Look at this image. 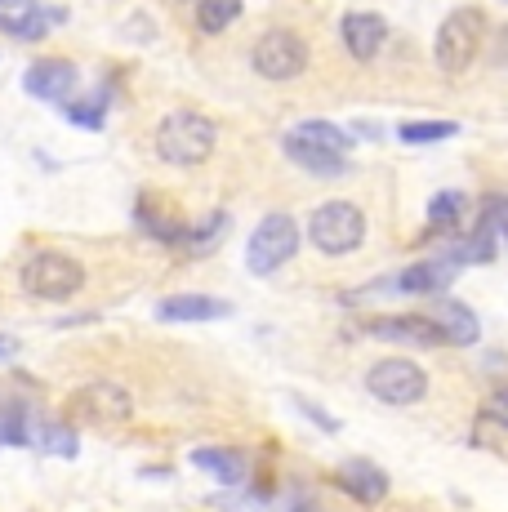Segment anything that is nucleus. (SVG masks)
I'll list each match as a JSON object with an SVG mask.
<instances>
[{"label": "nucleus", "instance_id": "f257e3e1", "mask_svg": "<svg viewBox=\"0 0 508 512\" xmlns=\"http://www.w3.org/2000/svg\"><path fill=\"white\" fill-rule=\"evenodd\" d=\"M214 152V125L201 112H170L156 125V156L165 165H201Z\"/></svg>", "mask_w": 508, "mask_h": 512}, {"label": "nucleus", "instance_id": "f03ea898", "mask_svg": "<svg viewBox=\"0 0 508 512\" xmlns=\"http://www.w3.org/2000/svg\"><path fill=\"white\" fill-rule=\"evenodd\" d=\"M482 32H486V14L473 5H459L451 14L442 18V27H437V41H433V58L442 72H468L477 58V45H482Z\"/></svg>", "mask_w": 508, "mask_h": 512}, {"label": "nucleus", "instance_id": "7ed1b4c3", "mask_svg": "<svg viewBox=\"0 0 508 512\" xmlns=\"http://www.w3.org/2000/svg\"><path fill=\"white\" fill-rule=\"evenodd\" d=\"M308 241L321 254H353L366 241V214L353 201H326L312 210L308 219Z\"/></svg>", "mask_w": 508, "mask_h": 512}, {"label": "nucleus", "instance_id": "20e7f679", "mask_svg": "<svg viewBox=\"0 0 508 512\" xmlns=\"http://www.w3.org/2000/svg\"><path fill=\"white\" fill-rule=\"evenodd\" d=\"M299 250V223L290 214H268L246 241V268L254 277H272L281 263H290Z\"/></svg>", "mask_w": 508, "mask_h": 512}, {"label": "nucleus", "instance_id": "39448f33", "mask_svg": "<svg viewBox=\"0 0 508 512\" xmlns=\"http://www.w3.org/2000/svg\"><path fill=\"white\" fill-rule=\"evenodd\" d=\"M81 285H85V268L72 259V254L41 250V254H32V259L23 263V290L36 294V299L63 303V299H72Z\"/></svg>", "mask_w": 508, "mask_h": 512}, {"label": "nucleus", "instance_id": "423d86ee", "mask_svg": "<svg viewBox=\"0 0 508 512\" xmlns=\"http://www.w3.org/2000/svg\"><path fill=\"white\" fill-rule=\"evenodd\" d=\"M366 388H370V397L384 401V406H415L428 392V374L406 357H384L366 370Z\"/></svg>", "mask_w": 508, "mask_h": 512}, {"label": "nucleus", "instance_id": "0eeeda50", "mask_svg": "<svg viewBox=\"0 0 508 512\" xmlns=\"http://www.w3.org/2000/svg\"><path fill=\"white\" fill-rule=\"evenodd\" d=\"M250 63L263 81H295L308 67V45L299 41L295 32H286V27H272V32H263L259 41H254Z\"/></svg>", "mask_w": 508, "mask_h": 512}, {"label": "nucleus", "instance_id": "6e6552de", "mask_svg": "<svg viewBox=\"0 0 508 512\" xmlns=\"http://www.w3.org/2000/svg\"><path fill=\"white\" fill-rule=\"evenodd\" d=\"M72 415L94 419V423H125L134 415V401L121 383L99 379V383H85V388L72 397Z\"/></svg>", "mask_w": 508, "mask_h": 512}, {"label": "nucleus", "instance_id": "1a4fd4ad", "mask_svg": "<svg viewBox=\"0 0 508 512\" xmlns=\"http://www.w3.org/2000/svg\"><path fill=\"white\" fill-rule=\"evenodd\" d=\"M23 90L41 103H67V94L76 90V67L67 58H41V63L27 67Z\"/></svg>", "mask_w": 508, "mask_h": 512}, {"label": "nucleus", "instance_id": "9d476101", "mask_svg": "<svg viewBox=\"0 0 508 512\" xmlns=\"http://www.w3.org/2000/svg\"><path fill=\"white\" fill-rule=\"evenodd\" d=\"M375 339H388V343H410V348H442L446 334L433 317H379L366 326Z\"/></svg>", "mask_w": 508, "mask_h": 512}, {"label": "nucleus", "instance_id": "9b49d317", "mask_svg": "<svg viewBox=\"0 0 508 512\" xmlns=\"http://www.w3.org/2000/svg\"><path fill=\"white\" fill-rule=\"evenodd\" d=\"M335 486L344 490V495H353L357 504H384L388 472L379 464H370V459H348V464H339V472H335Z\"/></svg>", "mask_w": 508, "mask_h": 512}, {"label": "nucleus", "instance_id": "f8f14e48", "mask_svg": "<svg viewBox=\"0 0 508 512\" xmlns=\"http://www.w3.org/2000/svg\"><path fill=\"white\" fill-rule=\"evenodd\" d=\"M339 32H344V45H348V54H353L357 63H370V58H375L379 49H384V41H388V23L379 14H366V9L344 14Z\"/></svg>", "mask_w": 508, "mask_h": 512}, {"label": "nucleus", "instance_id": "ddd939ff", "mask_svg": "<svg viewBox=\"0 0 508 512\" xmlns=\"http://www.w3.org/2000/svg\"><path fill=\"white\" fill-rule=\"evenodd\" d=\"M161 321H228L232 303L228 299H210V294H170L156 303Z\"/></svg>", "mask_w": 508, "mask_h": 512}, {"label": "nucleus", "instance_id": "4468645a", "mask_svg": "<svg viewBox=\"0 0 508 512\" xmlns=\"http://www.w3.org/2000/svg\"><path fill=\"white\" fill-rule=\"evenodd\" d=\"M63 18H67L63 9H41L32 0V5H23V9H0V32L14 36V41H41L54 23H63Z\"/></svg>", "mask_w": 508, "mask_h": 512}, {"label": "nucleus", "instance_id": "2eb2a0df", "mask_svg": "<svg viewBox=\"0 0 508 512\" xmlns=\"http://www.w3.org/2000/svg\"><path fill=\"white\" fill-rule=\"evenodd\" d=\"M428 317L442 326L446 343H455V348H473L477 334H482V326H477V317H473V308H464L459 299H437Z\"/></svg>", "mask_w": 508, "mask_h": 512}, {"label": "nucleus", "instance_id": "dca6fc26", "mask_svg": "<svg viewBox=\"0 0 508 512\" xmlns=\"http://www.w3.org/2000/svg\"><path fill=\"white\" fill-rule=\"evenodd\" d=\"M286 156L299 165V170L317 174V179H339V174H348L344 152H330V147L304 143V139H295V134H286Z\"/></svg>", "mask_w": 508, "mask_h": 512}, {"label": "nucleus", "instance_id": "f3484780", "mask_svg": "<svg viewBox=\"0 0 508 512\" xmlns=\"http://www.w3.org/2000/svg\"><path fill=\"white\" fill-rule=\"evenodd\" d=\"M451 281H455V263L428 259V263H410L406 272H397L393 290H402V294H442Z\"/></svg>", "mask_w": 508, "mask_h": 512}, {"label": "nucleus", "instance_id": "a211bd4d", "mask_svg": "<svg viewBox=\"0 0 508 512\" xmlns=\"http://www.w3.org/2000/svg\"><path fill=\"white\" fill-rule=\"evenodd\" d=\"M192 464L201 472H210V477H219L223 486H241V481H246V459H241V450L201 446V450H192Z\"/></svg>", "mask_w": 508, "mask_h": 512}, {"label": "nucleus", "instance_id": "6ab92c4d", "mask_svg": "<svg viewBox=\"0 0 508 512\" xmlns=\"http://www.w3.org/2000/svg\"><path fill=\"white\" fill-rule=\"evenodd\" d=\"M437 259H446V263H491L495 259V236H491V228L477 223L473 232L451 236V245H446Z\"/></svg>", "mask_w": 508, "mask_h": 512}, {"label": "nucleus", "instance_id": "aec40b11", "mask_svg": "<svg viewBox=\"0 0 508 512\" xmlns=\"http://www.w3.org/2000/svg\"><path fill=\"white\" fill-rule=\"evenodd\" d=\"M134 219H139V228L148 232L152 241H161V245H183V241H188V228H183L179 219H170V214H161L152 201H139Z\"/></svg>", "mask_w": 508, "mask_h": 512}, {"label": "nucleus", "instance_id": "412c9836", "mask_svg": "<svg viewBox=\"0 0 508 512\" xmlns=\"http://www.w3.org/2000/svg\"><path fill=\"white\" fill-rule=\"evenodd\" d=\"M32 441L41 450H50V455H58V459H76V446H81L67 423H32Z\"/></svg>", "mask_w": 508, "mask_h": 512}, {"label": "nucleus", "instance_id": "4be33fe9", "mask_svg": "<svg viewBox=\"0 0 508 512\" xmlns=\"http://www.w3.org/2000/svg\"><path fill=\"white\" fill-rule=\"evenodd\" d=\"M241 18V0H201L197 5V27L201 32H228L232 23Z\"/></svg>", "mask_w": 508, "mask_h": 512}, {"label": "nucleus", "instance_id": "5701e85b", "mask_svg": "<svg viewBox=\"0 0 508 512\" xmlns=\"http://www.w3.org/2000/svg\"><path fill=\"white\" fill-rule=\"evenodd\" d=\"M295 139L317 143V147H330V152H348V147H353V134H344L339 125H330V121H304V125H295Z\"/></svg>", "mask_w": 508, "mask_h": 512}, {"label": "nucleus", "instance_id": "b1692460", "mask_svg": "<svg viewBox=\"0 0 508 512\" xmlns=\"http://www.w3.org/2000/svg\"><path fill=\"white\" fill-rule=\"evenodd\" d=\"M459 125L455 121H406L402 130H397V139L402 143H442V139H455Z\"/></svg>", "mask_w": 508, "mask_h": 512}, {"label": "nucleus", "instance_id": "393cba45", "mask_svg": "<svg viewBox=\"0 0 508 512\" xmlns=\"http://www.w3.org/2000/svg\"><path fill=\"white\" fill-rule=\"evenodd\" d=\"M459 210H464V196L459 192H437L433 196V205H428V232H451L455 228V219H459Z\"/></svg>", "mask_w": 508, "mask_h": 512}, {"label": "nucleus", "instance_id": "a878e982", "mask_svg": "<svg viewBox=\"0 0 508 512\" xmlns=\"http://www.w3.org/2000/svg\"><path fill=\"white\" fill-rule=\"evenodd\" d=\"M477 223L491 228V236H500V241L508 245V196H500V192L482 196V214H477Z\"/></svg>", "mask_w": 508, "mask_h": 512}, {"label": "nucleus", "instance_id": "bb28decb", "mask_svg": "<svg viewBox=\"0 0 508 512\" xmlns=\"http://www.w3.org/2000/svg\"><path fill=\"white\" fill-rule=\"evenodd\" d=\"M228 232V214H214V219H205V223H197V228H188V250L192 254H205V250H214L219 245V236Z\"/></svg>", "mask_w": 508, "mask_h": 512}, {"label": "nucleus", "instance_id": "cd10ccee", "mask_svg": "<svg viewBox=\"0 0 508 512\" xmlns=\"http://www.w3.org/2000/svg\"><path fill=\"white\" fill-rule=\"evenodd\" d=\"M63 116L85 130H103V103H63Z\"/></svg>", "mask_w": 508, "mask_h": 512}, {"label": "nucleus", "instance_id": "c85d7f7f", "mask_svg": "<svg viewBox=\"0 0 508 512\" xmlns=\"http://www.w3.org/2000/svg\"><path fill=\"white\" fill-rule=\"evenodd\" d=\"M486 419L500 423V428H508V383H504V388H495L491 397H486Z\"/></svg>", "mask_w": 508, "mask_h": 512}, {"label": "nucleus", "instance_id": "c756f323", "mask_svg": "<svg viewBox=\"0 0 508 512\" xmlns=\"http://www.w3.org/2000/svg\"><path fill=\"white\" fill-rule=\"evenodd\" d=\"M295 406H299V410H304V415H308L312 423H317V428H326V432H339V419H330V415H326V410H321V406H312V401H308V397H295Z\"/></svg>", "mask_w": 508, "mask_h": 512}, {"label": "nucleus", "instance_id": "7c9ffc66", "mask_svg": "<svg viewBox=\"0 0 508 512\" xmlns=\"http://www.w3.org/2000/svg\"><path fill=\"white\" fill-rule=\"evenodd\" d=\"M495 63L508 67V27H504L500 36H495Z\"/></svg>", "mask_w": 508, "mask_h": 512}, {"label": "nucleus", "instance_id": "2f4dec72", "mask_svg": "<svg viewBox=\"0 0 508 512\" xmlns=\"http://www.w3.org/2000/svg\"><path fill=\"white\" fill-rule=\"evenodd\" d=\"M18 352V339H9V334H0V361H9Z\"/></svg>", "mask_w": 508, "mask_h": 512}, {"label": "nucleus", "instance_id": "473e14b6", "mask_svg": "<svg viewBox=\"0 0 508 512\" xmlns=\"http://www.w3.org/2000/svg\"><path fill=\"white\" fill-rule=\"evenodd\" d=\"M290 512H321L317 504H312V499H304V504H295V508H290Z\"/></svg>", "mask_w": 508, "mask_h": 512}, {"label": "nucleus", "instance_id": "72a5a7b5", "mask_svg": "<svg viewBox=\"0 0 508 512\" xmlns=\"http://www.w3.org/2000/svg\"><path fill=\"white\" fill-rule=\"evenodd\" d=\"M23 5H32V0H0V9H23Z\"/></svg>", "mask_w": 508, "mask_h": 512}, {"label": "nucleus", "instance_id": "f704fd0d", "mask_svg": "<svg viewBox=\"0 0 508 512\" xmlns=\"http://www.w3.org/2000/svg\"><path fill=\"white\" fill-rule=\"evenodd\" d=\"M0 423H5V406H0Z\"/></svg>", "mask_w": 508, "mask_h": 512}]
</instances>
